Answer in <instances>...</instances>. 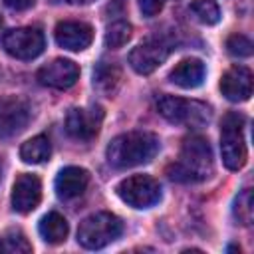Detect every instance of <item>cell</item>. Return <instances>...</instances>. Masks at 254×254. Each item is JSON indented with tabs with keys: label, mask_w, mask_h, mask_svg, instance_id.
<instances>
[{
	"label": "cell",
	"mask_w": 254,
	"mask_h": 254,
	"mask_svg": "<svg viewBox=\"0 0 254 254\" xmlns=\"http://www.w3.org/2000/svg\"><path fill=\"white\" fill-rule=\"evenodd\" d=\"M214 173L212 149L204 137L190 135L183 141L179 159L167 167V175L177 183H200Z\"/></svg>",
	"instance_id": "1"
},
{
	"label": "cell",
	"mask_w": 254,
	"mask_h": 254,
	"mask_svg": "<svg viewBox=\"0 0 254 254\" xmlns=\"http://www.w3.org/2000/svg\"><path fill=\"white\" fill-rule=\"evenodd\" d=\"M159 151L157 135L149 131L121 133L107 145V161L115 169H131L149 163Z\"/></svg>",
	"instance_id": "2"
},
{
	"label": "cell",
	"mask_w": 254,
	"mask_h": 254,
	"mask_svg": "<svg viewBox=\"0 0 254 254\" xmlns=\"http://www.w3.org/2000/svg\"><path fill=\"white\" fill-rule=\"evenodd\" d=\"M157 111L171 123L187 125L190 129L206 127L212 119V111L206 103L196 99H183L175 95H163L157 101Z\"/></svg>",
	"instance_id": "3"
},
{
	"label": "cell",
	"mask_w": 254,
	"mask_h": 254,
	"mask_svg": "<svg viewBox=\"0 0 254 254\" xmlns=\"http://www.w3.org/2000/svg\"><path fill=\"white\" fill-rule=\"evenodd\" d=\"M123 232V222L119 216L111 212H95L79 222L77 242L87 250H99L113 240H117Z\"/></svg>",
	"instance_id": "4"
},
{
	"label": "cell",
	"mask_w": 254,
	"mask_h": 254,
	"mask_svg": "<svg viewBox=\"0 0 254 254\" xmlns=\"http://www.w3.org/2000/svg\"><path fill=\"white\" fill-rule=\"evenodd\" d=\"M244 129V115L230 111L222 117L220 125V153H222V163L230 171H238L246 163V141L242 135Z\"/></svg>",
	"instance_id": "5"
},
{
	"label": "cell",
	"mask_w": 254,
	"mask_h": 254,
	"mask_svg": "<svg viewBox=\"0 0 254 254\" xmlns=\"http://www.w3.org/2000/svg\"><path fill=\"white\" fill-rule=\"evenodd\" d=\"M117 194L133 208H149L161 200V185L149 175H131L117 185Z\"/></svg>",
	"instance_id": "6"
},
{
	"label": "cell",
	"mask_w": 254,
	"mask_h": 254,
	"mask_svg": "<svg viewBox=\"0 0 254 254\" xmlns=\"http://www.w3.org/2000/svg\"><path fill=\"white\" fill-rule=\"evenodd\" d=\"M4 50L18 60H34L46 48V38L40 28H14L2 36Z\"/></svg>",
	"instance_id": "7"
},
{
	"label": "cell",
	"mask_w": 254,
	"mask_h": 254,
	"mask_svg": "<svg viewBox=\"0 0 254 254\" xmlns=\"http://www.w3.org/2000/svg\"><path fill=\"white\" fill-rule=\"evenodd\" d=\"M32 117V109L26 99L8 95L0 97V139H12L22 133Z\"/></svg>",
	"instance_id": "8"
},
{
	"label": "cell",
	"mask_w": 254,
	"mask_h": 254,
	"mask_svg": "<svg viewBox=\"0 0 254 254\" xmlns=\"http://www.w3.org/2000/svg\"><path fill=\"white\" fill-rule=\"evenodd\" d=\"M171 54V46L169 42H165L163 38H149L143 44H139L137 48L131 50L129 54V65L141 73L147 75L151 71H155Z\"/></svg>",
	"instance_id": "9"
},
{
	"label": "cell",
	"mask_w": 254,
	"mask_h": 254,
	"mask_svg": "<svg viewBox=\"0 0 254 254\" xmlns=\"http://www.w3.org/2000/svg\"><path fill=\"white\" fill-rule=\"evenodd\" d=\"M101 121H103V111L99 105H93L89 109L73 107L65 115V133L77 141H89L97 135Z\"/></svg>",
	"instance_id": "10"
},
{
	"label": "cell",
	"mask_w": 254,
	"mask_h": 254,
	"mask_svg": "<svg viewBox=\"0 0 254 254\" xmlns=\"http://www.w3.org/2000/svg\"><path fill=\"white\" fill-rule=\"evenodd\" d=\"M77 77H79L77 64L64 58H58L38 69V81L54 89H67L77 81Z\"/></svg>",
	"instance_id": "11"
},
{
	"label": "cell",
	"mask_w": 254,
	"mask_h": 254,
	"mask_svg": "<svg viewBox=\"0 0 254 254\" xmlns=\"http://www.w3.org/2000/svg\"><path fill=\"white\" fill-rule=\"evenodd\" d=\"M91 40H93V28L85 22L65 20L56 26V42L64 50L81 52L91 44Z\"/></svg>",
	"instance_id": "12"
},
{
	"label": "cell",
	"mask_w": 254,
	"mask_h": 254,
	"mask_svg": "<svg viewBox=\"0 0 254 254\" xmlns=\"http://www.w3.org/2000/svg\"><path fill=\"white\" fill-rule=\"evenodd\" d=\"M42 198V183L36 175H20L12 187V206L14 210L26 214L32 212Z\"/></svg>",
	"instance_id": "13"
},
{
	"label": "cell",
	"mask_w": 254,
	"mask_h": 254,
	"mask_svg": "<svg viewBox=\"0 0 254 254\" xmlns=\"http://www.w3.org/2000/svg\"><path fill=\"white\" fill-rule=\"evenodd\" d=\"M220 91L228 101H246L252 95V71L244 65H232L220 79Z\"/></svg>",
	"instance_id": "14"
},
{
	"label": "cell",
	"mask_w": 254,
	"mask_h": 254,
	"mask_svg": "<svg viewBox=\"0 0 254 254\" xmlns=\"http://www.w3.org/2000/svg\"><path fill=\"white\" fill-rule=\"evenodd\" d=\"M56 192L60 198L69 200L75 198L79 194H83V190L89 185V173L81 167H65L58 173L56 177Z\"/></svg>",
	"instance_id": "15"
},
{
	"label": "cell",
	"mask_w": 254,
	"mask_h": 254,
	"mask_svg": "<svg viewBox=\"0 0 254 254\" xmlns=\"http://www.w3.org/2000/svg\"><path fill=\"white\" fill-rule=\"evenodd\" d=\"M204 73H206V69H204V64H202L200 60H196V58H187V60L179 62V64L171 69L169 79H171L175 85L183 87V89H194V87H198V85L204 81Z\"/></svg>",
	"instance_id": "16"
},
{
	"label": "cell",
	"mask_w": 254,
	"mask_h": 254,
	"mask_svg": "<svg viewBox=\"0 0 254 254\" xmlns=\"http://www.w3.org/2000/svg\"><path fill=\"white\" fill-rule=\"evenodd\" d=\"M121 83V69L111 62H99L93 69V87L101 93L111 97Z\"/></svg>",
	"instance_id": "17"
},
{
	"label": "cell",
	"mask_w": 254,
	"mask_h": 254,
	"mask_svg": "<svg viewBox=\"0 0 254 254\" xmlns=\"http://www.w3.org/2000/svg\"><path fill=\"white\" fill-rule=\"evenodd\" d=\"M67 230H69L67 228V220L60 212H48L46 216H42V220L38 224V232L48 244L64 242L65 236H67Z\"/></svg>",
	"instance_id": "18"
},
{
	"label": "cell",
	"mask_w": 254,
	"mask_h": 254,
	"mask_svg": "<svg viewBox=\"0 0 254 254\" xmlns=\"http://www.w3.org/2000/svg\"><path fill=\"white\" fill-rule=\"evenodd\" d=\"M50 153H52V145L46 135H36L28 139L26 143H22L20 147V159L28 165H38V163L48 161Z\"/></svg>",
	"instance_id": "19"
},
{
	"label": "cell",
	"mask_w": 254,
	"mask_h": 254,
	"mask_svg": "<svg viewBox=\"0 0 254 254\" xmlns=\"http://www.w3.org/2000/svg\"><path fill=\"white\" fill-rule=\"evenodd\" d=\"M190 12L200 24H206V26H212L220 20V8L216 0H192Z\"/></svg>",
	"instance_id": "20"
},
{
	"label": "cell",
	"mask_w": 254,
	"mask_h": 254,
	"mask_svg": "<svg viewBox=\"0 0 254 254\" xmlns=\"http://www.w3.org/2000/svg\"><path fill=\"white\" fill-rule=\"evenodd\" d=\"M131 32H133V28L125 20H117V22L109 24L107 26V32H105V46L107 48H113V50L123 48L129 42Z\"/></svg>",
	"instance_id": "21"
},
{
	"label": "cell",
	"mask_w": 254,
	"mask_h": 254,
	"mask_svg": "<svg viewBox=\"0 0 254 254\" xmlns=\"http://www.w3.org/2000/svg\"><path fill=\"white\" fill-rule=\"evenodd\" d=\"M0 252L26 254V252H32V244L26 240V236L20 230H8L4 236H0Z\"/></svg>",
	"instance_id": "22"
},
{
	"label": "cell",
	"mask_w": 254,
	"mask_h": 254,
	"mask_svg": "<svg viewBox=\"0 0 254 254\" xmlns=\"http://www.w3.org/2000/svg\"><path fill=\"white\" fill-rule=\"evenodd\" d=\"M232 212H234V218H236L242 226H248V224L252 222L254 208H252V190H250V189H244L242 192H238V196L234 198Z\"/></svg>",
	"instance_id": "23"
},
{
	"label": "cell",
	"mask_w": 254,
	"mask_h": 254,
	"mask_svg": "<svg viewBox=\"0 0 254 254\" xmlns=\"http://www.w3.org/2000/svg\"><path fill=\"white\" fill-rule=\"evenodd\" d=\"M226 50L234 58H248L252 56V42L242 34H232L226 40Z\"/></svg>",
	"instance_id": "24"
},
{
	"label": "cell",
	"mask_w": 254,
	"mask_h": 254,
	"mask_svg": "<svg viewBox=\"0 0 254 254\" xmlns=\"http://www.w3.org/2000/svg\"><path fill=\"white\" fill-rule=\"evenodd\" d=\"M163 4H165V0H141L139 2V8H141L143 16L153 18V16H157L163 10Z\"/></svg>",
	"instance_id": "25"
},
{
	"label": "cell",
	"mask_w": 254,
	"mask_h": 254,
	"mask_svg": "<svg viewBox=\"0 0 254 254\" xmlns=\"http://www.w3.org/2000/svg\"><path fill=\"white\" fill-rule=\"evenodd\" d=\"M36 0H4V4L12 10H28L34 6Z\"/></svg>",
	"instance_id": "26"
},
{
	"label": "cell",
	"mask_w": 254,
	"mask_h": 254,
	"mask_svg": "<svg viewBox=\"0 0 254 254\" xmlns=\"http://www.w3.org/2000/svg\"><path fill=\"white\" fill-rule=\"evenodd\" d=\"M67 2H69V4H81V6H83V4H91V2H95V0H67Z\"/></svg>",
	"instance_id": "27"
},
{
	"label": "cell",
	"mask_w": 254,
	"mask_h": 254,
	"mask_svg": "<svg viewBox=\"0 0 254 254\" xmlns=\"http://www.w3.org/2000/svg\"><path fill=\"white\" fill-rule=\"evenodd\" d=\"M0 28H2V20H0Z\"/></svg>",
	"instance_id": "28"
}]
</instances>
